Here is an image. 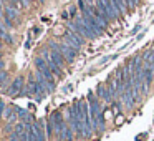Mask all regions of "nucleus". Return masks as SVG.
Segmentation results:
<instances>
[{
  "instance_id": "nucleus-1",
  "label": "nucleus",
  "mask_w": 154,
  "mask_h": 141,
  "mask_svg": "<svg viewBox=\"0 0 154 141\" xmlns=\"http://www.w3.org/2000/svg\"><path fill=\"white\" fill-rule=\"evenodd\" d=\"M70 30H75L76 33H80L83 38H91V40H93V38L98 37V35L86 25V22L83 20L81 15H80V17H75L73 20L70 22Z\"/></svg>"
},
{
  "instance_id": "nucleus-9",
  "label": "nucleus",
  "mask_w": 154,
  "mask_h": 141,
  "mask_svg": "<svg viewBox=\"0 0 154 141\" xmlns=\"http://www.w3.org/2000/svg\"><path fill=\"white\" fill-rule=\"evenodd\" d=\"M61 18H63V20H68V18H70V17H68V12H63V15H61Z\"/></svg>"
},
{
  "instance_id": "nucleus-4",
  "label": "nucleus",
  "mask_w": 154,
  "mask_h": 141,
  "mask_svg": "<svg viewBox=\"0 0 154 141\" xmlns=\"http://www.w3.org/2000/svg\"><path fill=\"white\" fill-rule=\"evenodd\" d=\"M96 93H98V96H101L103 100H106V101H111V100H113V96H111L109 90H108V88H104V85H98Z\"/></svg>"
},
{
  "instance_id": "nucleus-6",
  "label": "nucleus",
  "mask_w": 154,
  "mask_h": 141,
  "mask_svg": "<svg viewBox=\"0 0 154 141\" xmlns=\"http://www.w3.org/2000/svg\"><path fill=\"white\" fill-rule=\"evenodd\" d=\"M7 81H8V73L7 71H0V86L4 88L5 86L4 83H7Z\"/></svg>"
},
{
  "instance_id": "nucleus-3",
  "label": "nucleus",
  "mask_w": 154,
  "mask_h": 141,
  "mask_svg": "<svg viewBox=\"0 0 154 141\" xmlns=\"http://www.w3.org/2000/svg\"><path fill=\"white\" fill-rule=\"evenodd\" d=\"M50 57H51V60H53L55 63L58 65V67L63 68V63H65L66 60H65V57L61 55V52H58V50H51V52H50Z\"/></svg>"
},
{
  "instance_id": "nucleus-11",
  "label": "nucleus",
  "mask_w": 154,
  "mask_h": 141,
  "mask_svg": "<svg viewBox=\"0 0 154 141\" xmlns=\"http://www.w3.org/2000/svg\"><path fill=\"white\" fill-rule=\"evenodd\" d=\"M0 48H2V43H0Z\"/></svg>"
},
{
  "instance_id": "nucleus-7",
  "label": "nucleus",
  "mask_w": 154,
  "mask_h": 141,
  "mask_svg": "<svg viewBox=\"0 0 154 141\" xmlns=\"http://www.w3.org/2000/svg\"><path fill=\"white\" fill-rule=\"evenodd\" d=\"M4 42H5V43H7V45H12V42H14V40H12V37H10V35L7 33V37L4 38Z\"/></svg>"
},
{
  "instance_id": "nucleus-2",
  "label": "nucleus",
  "mask_w": 154,
  "mask_h": 141,
  "mask_svg": "<svg viewBox=\"0 0 154 141\" xmlns=\"http://www.w3.org/2000/svg\"><path fill=\"white\" fill-rule=\"evenodd\" d=\"M22 91H23V78L18 77L14 80V83L10 85V88L7 90V93L10 95V96H17V95H22Z\"/></svg>"
},
{
  "instance_id": "nucleus-5",
  "label": "nucleus",
  "mask_w": 154,
  "mask_h": 141,
  "mask_svg": "<svg viewBox=\"0 0 154 141\" xmlns=\"http://www.w3.org/2000/svg\"><path fill=\"white\" fill-rule=\"evenodd\" d=\"M60 139H65V141H71V139H73V131H71V128H68V126L63 128V133H61Z\"/></svg>"
},
{
  "instance_id": "nucleus-8",
  "label": "nucleus",
  "mask_w": 154,
  "mask_h": 141,
  "mask_svg": "<svg viewBox=\"0 0 154 141\" xmlns=\"http://www.w3.org/2000/svg\"><path fill=\"white\" fill-rule=\"evenodd\" d=\"M5 37H7V30H4V28L0 27V38H2V40H4Z\"/></svg>"
},
{
  "instance_id": "nucleus-10",
  "label": "nucleus",
  "mask_w": 154,
  "mask_h": 141,
  "mask_svg": "<svg viewBox=\"0 0 154 141\" xmlns=\"http://www.w3.org/2000/svg\"><path fill=\"white\" fill-rule=\"evenodd\" d=\"M4 67H5V61L0 58V71H2V68H4Z\"/></svg>"
}]
</instances>
